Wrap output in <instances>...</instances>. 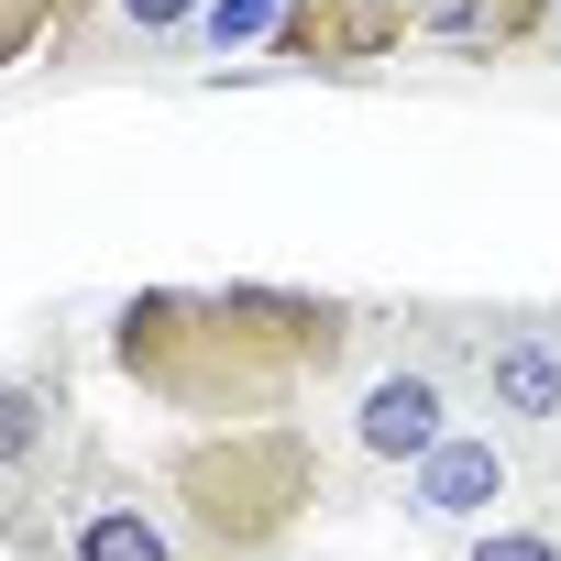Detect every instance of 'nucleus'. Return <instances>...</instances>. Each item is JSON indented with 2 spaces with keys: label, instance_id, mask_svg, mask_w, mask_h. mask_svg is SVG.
I'll list each match as a JSON object with an SVG mask.
<instances>
[{
  "label": "nucleus",
  "instance_id": "nucleus-12",
  "mask_svg": "<svg viewBox=\"0 0 561 561\" xmlns=\"http://www.w3.org/2000/svg\"><path fill=\"white\" fill-rule=\"evenodd\" d=\"M550 23H561V0H550Z\"/></svg>",
  "mask_w": 561,
  "mask_h": 561
},
{
  "label": "nucleus",
  "instance_id": "nucleus-6",
  "mask_svg": "<svg viewBox=\"0 0 561 561\" xmlns=\"http://www.w3.org/2000/svg\"><path fill=\"white\" fill-rule=\"evenodd\" d=\"M440 430H451V386H440V364H386V375L353 397V451L386 462V473H408Z\"/></svg>",
  "mask_w": 561,
  "mask_h": 561
},
{
  "label": "nucleus",
  "instance_id": "nucleus-2",
  "mask_svg": "<svg viewBox=\"0 0 561 561\" xmlns=\"http://www.w3.org/2000/svg\"><path fill=\"white\" fill-rule=\"evenodd\" d=\"M320 484H331V462L298 419H220L165 451V506L198 561H264L320 506Z\"/></svg>",
  "mask_w": 561,
  "mask_h": 561
},
{
  "label": "nucleus",
  "instance_id": "nucleus-11",
  "mask_svg": "<svg viewBox=\"0 0 561 561\" xmlns=\"http://www.w3.org/2000/svg\"><path fill=\"white\" fill-rule=\"evenodd\" d=\"M198 12H209V0H122V23H133L144 45H165V34H198Z\"/></svg>",
  "mask_w": 561,
  "mask_h": 561
},
{
  "label": "nucleus",
  "instance_id": "nucleus-7",
  "mask_svg": "<svg viewBox=\"0 0 561 561\" xmlns=\"http://www.w3.org/2000/svg\"><path fill=\"white\" fill-rule=\"evenodd\" d=\"M78 408H67V375H0V495L45 484L67 451H78Z\"/></svg>",
  "mask_w": 561,
  "mask_h": 561
},
{
  "label": "nucleus",
  "instance_id": "nucleus-4",
  "mask_svg": "<svg viewBox=\"0 0 561 561\" xmlns=\"http://www.w3.org/2000/svg\"><path fill=\"white\" fill-rule=\"evenodd\" d=\"M517 495V451H506V430H440L419 462H408V517L419 528H440V539H473V528H495V506Z\"/></svg>",
  "mask_w": 561,
  "mask_h": 561
},
{
  "label": "nucleus",
  "instance_id": "nucleus-3",
  "mask_svg": "<svg viewBox=\"0 0 561 561\" xmlns=\"http://www.w3.org/2000/svg\"><path fill=\"white\" fill-rule=\"evenodd\" d=\"M539 23H550V0H287V34L264 56L275 67H320V78H364V67H386L408 45H440L462 67H495Z\"/></svg>",
  "mask_w": 561,
  "mask_h": 561
},
{
  "label": "nucleus",
  "instance_id": "nucleus-1",
  "mask_svg": "<svg viewBox=\"0 0 561 561\" xmlns=\"http://www.w3.org/2000/svg\"><path fill=\"white\" fill-rule=\"evenodd\" d=\"M364 353V309L331 287H133L111 309V364L133 397H154L165 419H298L320 386H342Z\"/></svg>",
  "mask_w": 561,
  "mask_h": 561
},
{
  "label": "nucleus",
  "instance_id": "nucleus-8",
  "mask_svg": "<svg viewBox=\"0 0 561 561\" xmlns=\"http://www.w3.org/2000/svg\"><path fill=\"white\" fill-rule=\"evenodd\" d=\"M89 12H100V0H0V78H12V67H45L56 45H78Z\"/></svg>",
  "mask_w": 561,
  "mask_h": 561
},
{
  "label": "nucleus",
  "instance_id": "nucleus-5",
  "mask_svg": "<svg viewBox=\"0 0 561 561\" xmlns=\"http://www.w3.org/2000/svg\"><path fill=\"white\" fill-rule=\"evenodd\" d=\"M473 397H484V419H495L506 440H517V430H561V331H539V320L484 331Z\"/></svg>",
  "mask_w": 561,
  "mask_h": 561
},
{
  "label": "nucleus",
  "instance_id": "nucleus-10",
  "mask_svg": "<svg viewBox=\"0 0 561 561\" xmlns=\"http://www.w3.org/2000/svg\"><path fill=\"white\" fill-rule=\"evenodd\" d=\"M462 561H561V539H550V528L495 517V528H473V539H462Z\"/></svg>",
  "mask_w": 561,
  "mask_h": 561
},
{
  "label": "nucleus",
  "instance_id": "nucleus-9",
  "mask_svg": "<svg viewBox=\"0 0 561 561\" xmlns=\"http://www.w3.org/2000/svg\"><path fill=\"white\" fill-rule=\"evenodd\" d=\"M275 34H287V0H209V12H198L209 56H242V45H275Z\"/></svg>",
  "mask_w": 561,
  "mask_h": 561
}]
</instances>
